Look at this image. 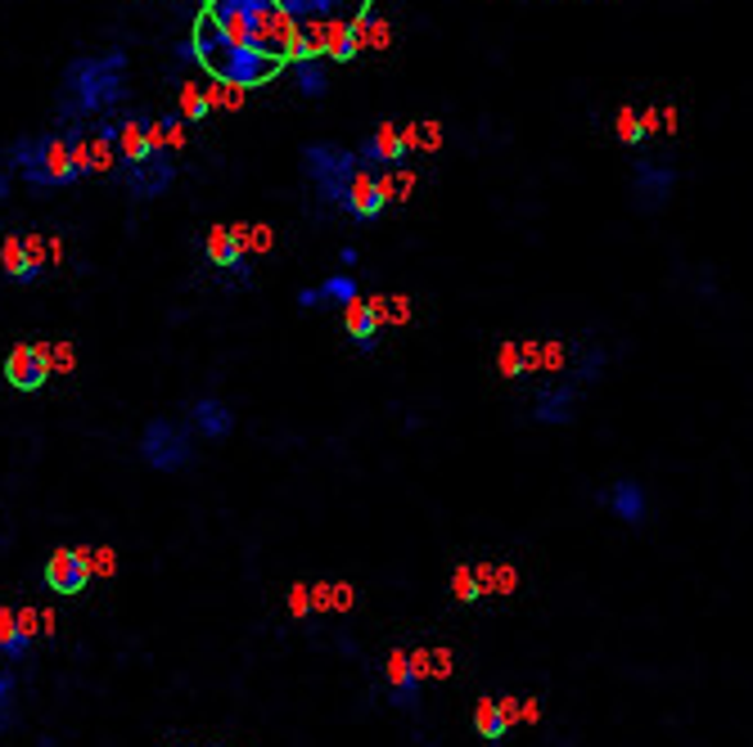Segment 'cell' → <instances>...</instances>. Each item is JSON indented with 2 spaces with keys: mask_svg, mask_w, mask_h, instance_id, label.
Returning a JSON list of instances; mask_svg holds the SVG:
<instances>
[{
  "mask_svg": "<svg viewBox=\"0 0 753 747\" xmlns=\"http://www.w3.org/2000/svg\"><path fill=\"white\" fill-rule=\"evenodd\" d=\"M140 460H145L154 473H181L195 460V428L176 424V419H150L145 432H140Z\"/></svg>",
  "mask_w": 753,
  "mask_h": 747,
  "instance_id": "cell-5",
  "label": "cell"
},
{
  "mask_svg": "<svg viewBox=\"0 0 753 747\" xmlns=\"http://www.w3.org/2000/svg\"><path fill=\"white\" fill-rule=\"evenodd\" d=\"M51 374H55L51 370V352H45L41 342H23V347H14V352L6 356V383L14 392H41Z\"/></svg>",
  "mask_w": 753,
  "mask_h": 747,
  "instance_id": "cell-11",
  "label": "cell"
},
{
  "mask_svg": "<svg viewBox=\"0 0 753 747\" xmlns=\"http://www.w3.org/2000/svg\"><path fill=\"white\" fill-rule=\"evenodd\" d=\"M677 189V172L668 163H654V158H636L632 163V208L654 217L668 208V198Z\"/></svg>",
  "mask_w": 753,
  "mask_h": 747,
  "instance_id": "cell-7",
  "label": "cell"
},
{
  "mask_svg": "<svg viewBox=\"0 0 753 747\" xmlns=\"http://www.w3.org/2000/svg\"><path fill=\"white\" fill-rule=\"evenodd\" d=\"M10 167L19 172L23 185L32 189H68L81 180V167L73 158V140L68 131H36V135H19L10 149H6Z\"/></svg>",
  "mask_w": 753,
  "mask_h": 747,
  "instance_id": "cell-3",
  "label": "cell"
},
{
  "mask_svg": "<svg viewBox=\"0 0 753 747\" xmlns=\"http://www.w3.org/2000/svg\"><path fill=\"white\" fill-rule=\"evenodd\" d=\"M118 180H122V189H127L131 198H140V204H150V198H163V194L172 189V180H176V158H172V149L159 144L140 167L118 172Z\"/></svg>",
  "mask_w": 753,
  "mask_h": 747,
  "instance_id": "cell-8",
  "label": "cell"
},
{
  "mask_svg": "<svg viewBox=\"0 0 753 747\" xmlns=\"http://www.w3.org/2000/svg\"><path fill=\"white\" fill-rule=\"evenodd\" d=\"M190 428L204 441H226L234 432V410L221 402V396H199V402L190 406Z\"/></svg>",
  "mask_w": 753,
  "mask_h": 747,
  "instance_id": "cell-16",
  "label": "cell"
},
{
  "mask_svg": "<svg viewBox=\"0 0 753 747\" xmlns=\"http://www.w3.org/2000/svg\"><path fill=\"white\" fill-rule=\"evenodd\" d=\"M0 266H6V275L14 284H36L45 275V239H19L10 234L6 243H0Z\"/></svg>",
  "mask_w": 753,
  "mask_h": 747,
  "instance_id": "cell-12",
  "label": "cell"
},
{
  "mask_svg": "<svg viewBox=\"0 0 753 747\" xmlns=\"http://www.w3.org/2000/svg\"><path fill=\"white\" fill-rule=\"evenodd\" d=\"M14 689H19L14 671H10V667H0V716L10 712V703H14Z\"/></svg>",
  "mask_w": 753,
  "mask_h": 747,
  "instance_id": "cell-29",
  "label": "cell"
},
{
  "mask_svg": "<svg viewBox=\"0 0 753 747\" xmlns=\"http://www.w3.org/2000/svg\"><path fill=\"white\" fill-rule=\"evenodd\" d=\"M406 154H411V131H397V127H380L374 135H365L361 149H357V158H361L365 172L370 167H402Z\"/></svg>",
  "mask_w": 753,
  "mask_h": 747,
  "instance_id": "cell-13",
  "label": "cell"
},
{
  "mask_svg": "<svg viewBox=\"0 0 753 747\" xmlns=\"http://www.w3.org/2000/svg\"><path fill=\"white\" fill-rule=\"evenodd\" d=\"M514 716H520V707H514L510 699H479V707H474V729H479L488 743H501Z\"/></svg>",
  "mask_w": 753,
  "mask_h": 747,
  "instance_id": "cell-21",
  "label": "cell"
},
{
  "mask_svg": "<svg viewBox=\"0 0 753 747\" xmlns=\"http://www.w3.org/2000/svg\"><path fill=\"white\" fill-rule=\"evenodd\" d=\"M389 689H393V707H402V712H411L419 703V671H415L411 653H402V649L389 658Z\"/></svg>",
  "mask_w": 753,
  "mask_h": 747,
  "instance_id": "cell-20",
  "label": "cell"
},
{
  "mask_svg": "<svg viewBox=\"0 0 753 747\" xmlns=\"http://www.w3.org/2000/svg\"><path fill=\"white\" fill-rule=\"evenodd\" d=\"M596 501L614 514L623 527H645V518H650V491H645V482H636V477H619V482H609Z\"/></svg>",
  "mask_w": 753,
  "mask_h": 747,
  "instance_id": "cell-10",
  "label": "cell"
},
{
  "mask_svg": "<svg viewBox=\"0 0 753 747\" xmlns=\"http://www.w3.org/2000/svg\"><path fill=\"white\" fill-rule=\"evenodd\" d=\"M614 135H619V144H628V149H641V144L650 140V127H645V118H641V113L623 109V113H619V122H614Z\"/></svg>",
  "mask_w": 753,
  "mask_h": 747,
  "instance_id": "cell-25",
  "label": "cell"
},
{
  "mask_svg": "<svg viewBox=\"0 0 753 747\" xmlns=\"http://www.w3.org/2000/svg\"><path fill=\"white\" fill-rule=\"evenodd\" d=\"M380 325H384V303L357 297V303L343 311V329H348L357 352H374V347H380Z\"/></svg>",
  "mask_w": 753,
  "mask_h": 747,
  "instance_id": "cell-15",
  "label": "cell"
},
{
  "mask_svg": "<svg viewBox=\"0 0 753 747\" xmlns=\"http://www.w3.org/2000/svg\"><path fill=\"white\" fill-rule=\"evenodd\" d=\"M10 194H14V180H10V172H0V204H6Z\"/></svg>",
  "mask_w": 753,
  "mask_h": 747,
  "instance_id": "cell-32",
  "label": "cell"
},
{
  "mask_svg": "<svg viewBox=\"0 0 753 747\" xmlns=\"http://www.w3.org/2000/svg\"><path fill=\"white\" fill-rule=\"evenodd\" d=\"M204 253H208V262L217 271H226V284H240V288L249 284V262H244L249 243H244V230L240 226H212Z\"/></svg>",
  "mask_w": 753,
  "mask_h": 747,
  "instance_id": "cell-9",
  "label": "cell"
},
{
  "mask_svg": "<svg viewBox=\"0 0 753 747\" xmlns=\"http://www.w3.org/2000/svg\"><path fill=\"white\" fill-rule=\"evenodd\" d=\"M45 585L55 594H81L90 585V563L77 550H55L51 563H45Z\"/></svg>",
  "mask_w": 753,
  "mask_h": 747,
  "instance_id": "cell-14",
  "label": "cell"
},
{
  "mask_svg": "<svg viewBox=\"0 0 753 747\" xmlns=\"http://www.w3.org/2000/svg\"><path fill=\"white\" fill-rule=\"evenodd\" d=\"M73 361H77V352L68 342H55V352H51V370H73Z\"/></svg>",
  "mask_w": 753,
  "mask_h": 747,
  "instance_id": "cell-30",
  "label": "cell"
},
{
  "mask_svg": "<svg viewBox=\"0 0 753 747\" xmlns=\"http://www.w3.org/2000/svg\"><path fill=\"white\" fill-rule=\"evenodd\" d=\"M190 45H195V59L212 73V81H221V86H230V90L266 86V81H275V73H280V59L262 55V50H253V45L230 41L208 14H199Z\"/></svg>",
  "mask_w": 753,
  "mask_h": 747,
  "instance_id": "cell-2",
  "label": "cell"
},
{
  "mask_svg": "<svg viewBox=\"0 0 753 747\" xmlns=\"http://www.w3.org/2000/svg\"><path fill=\"white\" fill-rule=\"evenodd\" d=\"M316 293H320V307H352L357 297H361V288H357V279L348 275V271H339V275H329V279H320L316 284Z\"/></svg>",
  "mask_w": 753,
  "mask_h": 747,
  "instance_id": "cell-24",
  "label": "cell"
},
{
  "mask_svg": "<svg viewBox=\"0 0 753 747\" xmlns=\"http://www.w3.org/2000/svg\"><path fill=\"white\" fill-rule=\"evenodd\" d=\"M294 86L303 99H325L329 90V68L320 55H307V59H294Z\"/></svg>",
  "mask_w": 753,
  "mask_h": 747,
  "instance_id": "cell-23",
  "label": "cell"
},
{
  "mask_svg": "<svg viewBox=\"0 0 753 747\" xmlns=\"http://www.w3.org/2000/svg\"><path fill=\"white\" fill-rule=\"evenodd\" d=\"M479 594H483L479 572H474V568H460V572H456V600H460V604H474Z\"/></svg>",
  "mask_w": 753,
  "mask_h": 747,
  "instance_id": "cell-27",
  "label": "cell"
},
{
  "mask_svg": "<svg viewBox=\"0 0 753 747\" xmlns=\"http://www.w3.org/2000/svg\"><path fill=\"white\" fill-rule=\"evenodd\" d=\"M325 50H329V59H335V64H352L361 55V19L325 23Z\"/></svg>",
  "mask_w": 753,
  "mask_h": 747,
  "instance_id": "cell-22",
  "label": "cell"
},
{
  "mask_svg": "<svg viewBox=\"0 0 753 747\" xmlns=\"http://www.w3.org/2000/svg\"><path fill=\"white\" fill-rule=\"evenodd\" d=\"M280 10L307 28V23H335L343 19V10H365V0H280Z\"/></svg>",
  "mask_w": 753,
  "mask_h": 747,
  "instance_id": "cell-17",
  "label": "cell"
},
{
  "mask_svg": "<svg viewBox=\"0 0 753 747\" xmlns=\"http://www.w3.org/2000/svg\"><path fill=\"white\" fill-rule=\"evenodd\" d=\"M159 131H163V140H167L172 154L185 144V118H181V113H163V118H159Z\"/></svg>",
  "mask_w": 753,
  "mask_h": 747,
  "instance_id": "cell-28",
  "label": "cell"
},
{
  "mask_svg": "<svg viewBox=\"0 0 753 747\" xmlns=\"http://www.w3.org/2000/svg\"><path fill=\"white\" fill-rule=\"evenodd\" d=\"M582 383L578 378H546L537 392H533V424H546V428H564L578 419V406H582Z\"/></svg>",
  "mask_w": 753,
  "mask_h": 747,
  "instance_id": "cell-6",
  "label": "cell"
},
{
  "mask_svg": "<svg viewBox=\"0 0 753 747\" xmlns=\"http://www.w3.org/2000/svg\"><path fill=\"white\" fill-rule=\"evenodd\" d=\"M36 613H0V653H6L10 662H19V658H28L32 653V639H36Z\"/></svg>",
  "mask_w": 753,
  "mask_h": 747,
  "instance_id": "cell-18",
  "label": "cell"
},
{
  "mask_svg": "<svg viewBox=\"0 0 753 747\" xmlns=\"http://www.w3.org/2000/svg\"><path fill=\"white\" fill-rule=\"evenodd\" d=\"M127 50L105 55H77L59 77V122H100L127 105Z\"/></svg>",
  "mask_w": 753,
  "mask_h": 747,
  "instance_id": "cell-1",
  "label": "cell"
},
{
  "mask_svg": "<svg viewBox=\"0 0 753 747\" xmlns=\"http://www.w3.org/2000/svg\"><path fill=\"white\" fill-rule=\"evenodd\" d=\"M303 176L316 189L320 204L348 212V204H352V194H357L365 167L357 158V149H343L335 140H316V144L303 149Z\"/></svg>",
  "mask_w": 753,
  "mask_h": 747,
  "instance_id": "cell-4",
  "label": "cell"
},
{
  "mask_svg": "<svg viewBox=\"0 0 753 747\" xmlns=\"http://www.w3.org/2000/svg\"><path fill=\"white\" fill-rule=\"evenodd\" d=\"M312 608V594H307V585H298L294 590V613H307Z\"/></svg>",
  "mask_w": 753,
  "mask_h": 747,
  "instance_id": "cell-31",
  "label": "cell"
},
{
  "mask_svg": "<svg viewBox=\"0 0 753 747\" xmlns=\"http://www.w3.org/2000/svg\"><path fill=\"white\" fill-rule=\"evenodd\" d=\"M389 176H361V185H357V194H352V204H348V217L352 221H374L384 208H389Z\"/></svg>",
  "mask_w": 753,
  "mask_h": 747,
  "instance_id": "cell-19",
  "label": "cell"
},
{
  "mask_svg": "<svg viewBox=\"0 0 753 747\" xmlns=\"http://www.w3.org/2000/svg\"><path fill=\"white\" fill-rule=\"evenodd\" d=\"M208 113H212L208 90H199V86H181V118H185V122H204Z\"/></svg>",
  "mask_w": 753,
  "mask_h": 747,
  "instance_id": "cell-26",
  "label": "cell"
}]
</instances>
